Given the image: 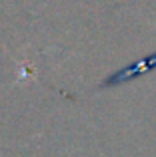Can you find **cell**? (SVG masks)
Here are the masks:
<instances>
[{
    "label": "cell",
    "mask_w": 156,
    "mask_h": 157,
    "mask_svg": "<svg viewBox=\"0 0 156 157\" xmlns=\"http://www.w3.org/2000/svg\"><path fill=\"white\" fill-rule=\"evenodd\" d=\"M152 68H156V54L144 58V60H140V62H136V64H132V66H128V68H124L122 72L114 74L108 82H104V86L116 84V82H124V80H132V78H136L138 74L146 72V70H152Z\"/></svg>",
    "instance_id": "6da1fadb"
}]
</instances>
